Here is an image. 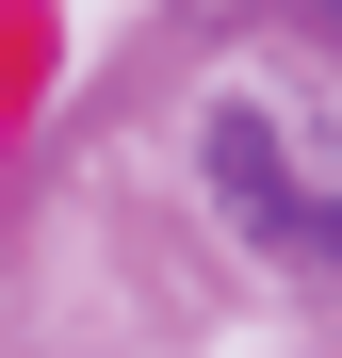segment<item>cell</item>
<instances>
[{
    "mask_svg": "<svg viewBox=\"0 0 342 358\" xmlns=\"http://www.w3.org/2000/svg\"><path fill=\"white\" fill-rule=\"evenodd\" d=\"M196 147H212V196L245 212L261 245H294V261H342V131H310V147H294L261 98H212V131H196Z\"/></svg>",
    "mask_w": 342,
    "mask_h": 358,
    "instance_id": "6da1fadb",
    "label": "cell"
}]
</instances>
